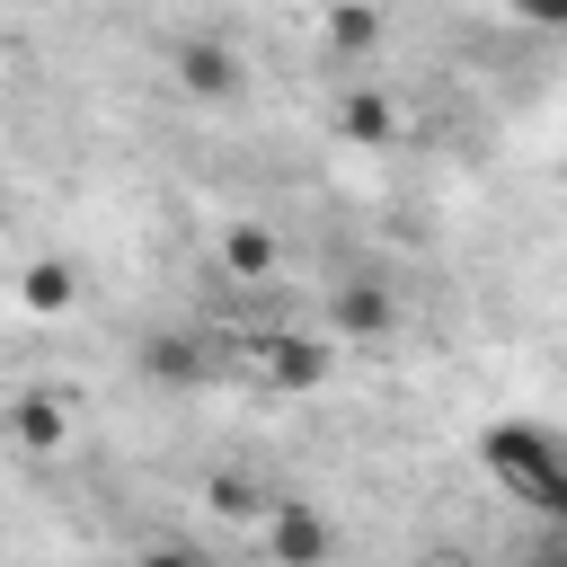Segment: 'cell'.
Wrapping results in <instances>:
<instances>
[{
  "mask_svg": "<svg viewBox=\"0 0 567 567\" xmlns=\"http://www.w3.org/2000/svg\"><path fill=\"white\" fill-rule=\"evenodd\" d=\"M478 461H487L523 505L567 514V452H558V434H549L540 416H496V425L478 434Z\"/></svg>",
  "mask_w": 567,
  "mask_h": 567,
  "instance_id": "cell-1",
  "label": "cell"
},
{
  "mask_svg": "<svg viewBox=\"0 0 567 567\" xmlns=\"http://www.w3.org/2000/svg\"><path fill=\"white\" fill-rule=\"evenodd\" d=\"M168 80H177L195 106H221V97H239L248 62H239V44H230V35H177V53H168Z\"/></svg>",
  "mask_w": 567,
  "mask_h": 567,
  "instance_id": "cell-2",
  "label": "cell"
},
{
  "mask_svg": "<svg viewBox=\"0 0 567 567\" xmlns=\"http://www.w3.org/2000/svg\"><path fill=\"white\" fill-rule=\"evenodd\" d=\"M328 328H337V337H354V346H372V337H390V328H399V292H390L381 275H346V284L328 292Z\"/></svg>",
  "mask_w": 567,
  "mask_h": 567,
  "instance_id": "cell-3",
  "label": "cell"
},
{
  "mask_svg": "<svg viewBox=\"0 0 567 567\" xmlns=\"http://www.w3.org/2000/svg\"><path fill=\"white\" fill-rule=\"evenodd\" d=\"M257 372H266L275 390H319V381L337 372V354H328L319 337L292 328V337H266V346H257Z\"/></svg>",
  "mask_w": 567,
  "mask_h": 567,
  "instance_id": "cell-4",
  "label": "cell"
},
{
  "mask_svg": "<svg viewBox=\"0 0 567 567\" xmlns=\"http://www.w3.org/2000/svg\"><path fill=\"white\" fill-rule=\"evenodd\" d=\"M266 549H275L284 567H310V558H328V523H319L301 496H275V514H266Z\"/></svg>",
  "mask_w": 567,
  "mask_h": 567,
  "instance_id": "cell-5",
  "label": "cell"
},
{
  "mask_svg": "<svg viewBox=\"0 0 567 567\" xmlns=\"http://www.w3.org/2000/svg\"><path fill=\"white\" fill-rule=\"evenodd\" d=\"M9 434H18L27 452H62V443H71V399H62V390H27V399H9Z\"/></svg>",
  "mask_w": 567,
  "mask_h": 567,
  "instance_id": "cell-6",
  "label": "cell"
},
{
  "mask_svg": "<svg viewBox=\"0 0 567 567\" xmlns=\"http://www.w3.org/2000/svg\"><path fill=\"white\" fill-rule=\"evenodd\" d=\"M221 266H230L239 284H266V275L284 266V239H275L266 221H230V230H221Z\"/></svg>",
  "mask_w": 567,
  "mask_h": 567,
  "instance_id": "cell-7",
  "label": "cell"
},
{
  "mask_svg": "<svg viewBox=\"0 0 567 567\" xmlns=\"http://www.w3.org/2000/svg\"><path fill=\"white\" fill-rule=\"evenodd\" d=\"M337 133H346V142H372V151H381V142L399 133V106H390L381 89H346V97H337Z\"/></svg>",
  "mask_w": 567,
  "mask_h": 567,
  "instance_id": "cell-8",
  "label": "cell"
},
{
  "mask_svg": "<svg viewBox=\"0 0 567 567\" xmlns=\"http://www.w3.org/2000/svg\"><path fill=\"white\" fill-rule=\"evenodd\" d=\"M18 301H27V310H44V319H53V310H71V301H80L71 257H35V266L18 275Z\"/></svg>",
  "mask_w": 567,
  "mask_h": 567,
  "instance_id": "cell-9",
  "label": "cell"
},
{
  "mask_svg": "<svg viewBox=\"0 0 567 567\" xmlns=\"http://www.w3.org/2000/svg\"><path fill=\"white\" fill-rule=\"evenodd\" d=\"M142 363H151L159 381H204V372H213V363H204V337H177V328H168V337H151V346H142Z\"/></svg>",
  "mask_w": 567,
  "mask_h": 567,
  "instance_id": "cell-10",
  "label": "cell"
},
{
  "mask_svg": "<svg viewBox=\"0 0 567 567\" xmlns=\"http://www.w3.org/2000/svg\"><path fill=\"white\" fill-rule=\"evenodd\" d=\"M319 18H328V44H337V53H372V44H381V9H372V0H337V9H319Z\"/></svg>",
  "mask_w": 567,
  "mask_h": 567,
  "instance_id": "cell-11",
  "label": "cell"
},
{
  "mask_svg": "<svg viewBox=\"0 0 567 567\" xmlns=\"http://www.w3.org/2000/svg\"><path fill=\"white\" fill-rule=\"evenodd\" d=\"M204 496H213L221 514H257V487H248L239 470H213V487H204Z\"/></svg>",
  "mask_w": 567,
  "mask_h": 567,
  "instance_id": "cell-12",
  "label": "cell"
},
{
  "mask_svg": "<svg viewBox=\"0 0 567 567\" xmlns=\"http://www.w3.org/2000/svg\"><path fill=\"white\" fill-rule=\"evenodd\" d=\"M514 18L540 27V35H558V27H567V0H514Z\"/></svg>",
  "mask_w": 567,
  "mask_h": 567,
  "instance_id": "cell-13",
  "label": "cell"
},
{
  "mask_svg": "<svg viewBox=\"0 0 567 567\" xmlns=\"http://www.w3.org/2000/svg\"><path fill=\"white\" fill-rule=\"evenodd\" d=\"M310 9H337V0H310Z\"/></svg>",
  "mask_w": 567,
  "mask_h": 567,
  "instance_id": "cell-14",
  "label": "cell"
},
{
  "mask_svg": "<svg viewBox=\"0 0 567 567\" xmlns=\"http://www.w3.org/2000/svg\"><path fill=\"white\" fill-rule=\"evenodd\" d=\"M27 9H53V0H27Z\"/></svg>",
  "mask_w": 567,
  "mask_h": 567,
  "instance_id": "cell-15",
  "label": "cell"
}]
</instances>
